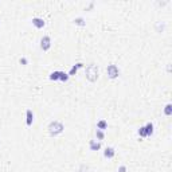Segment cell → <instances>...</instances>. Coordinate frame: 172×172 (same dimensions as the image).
Here are the masks:
<instances>
[{"label":"cell","instance_id":"cell-16","mask_svg":"<svg viewBox=\"0 0 172 172\" xmlns=\"http://www.w3.org/2000/svg\"><path fill=\"white\" fill-rule=\"evenodd\" d=\"M50 79L51 81H58L59 79V71H53L50 74Z\"/></svg>","mask_w":172,"mask_h":172},{"label":"cell","instance_id":"cell-3","mask_svg":"<svg viewBox=\"0 0 172 172\" xmlns=\"http://www.w3.org/2000/svg\"><path fill=\"white\" fill-rule=\"evenodd\" d=\"M106 73H108V77L110 79H114V78H117L120 75V70L116 65H109L108 69H106Z\"/></svg>","mask_w":172,"mask_h":172},{"label":"cell","instance_id":"cell-15","mask_svg":"<svg viewBox=\"0 0 172 172\" xmlns=\"http://www.w3.org/2000/svg\"><path fill=\"white\" fill-rule=\"evenodd\" d=\"M74 24H77V26H85L86 22L83 18H75L74 19Z\"/></svg>","mask_w":172,"mask_h":172},{"label":"cell","instance_id":"cell-12","mask_svg":"<svg viewBox=\"0 0 172 172\" xmlns=\"http://www.w3.org/2000/svg\"><path fill=\"white\" fill-rule=\"evenodd\" d=\"M96 137L98 141H102V140L105 139V133H104V130H100V129H97L96 130Z\"/></svg>","mask_w":172,"mask_h":172},{"label":"cell","instance_id":"cell-2","mask_svg":"<svg viewBox=\"0 0 172 172\" xmlns=\"http://www.w3.org/2000/svg\"><path fill=\"white\" fill-rule=\"evenodd\" d=\"M48 133L51 134V136H58V134H61L63 132V126L62 122H59V121H51L50 124H48Z\"/></svg>","mask_w":172,"mask_h":172},{"label":"cell","instance_id":"cell-11","mask_svg":"<svg viewBox=\"0 0 172 172\" xmlns=\"http://www.w3.org/2000/svg\"><path fill=\"white\" fill-rule=\"evenodd\" d=\"M145 132H147V137H149V136L153 134V124L152 122H148V124L145 125Z\"/></svg>","mask_w":172,"mask_h":172},{"label":"cell","instance_id":"cell-10","mask_svg":"<svg viewBox=\"0 0 172 172\" xmlns=\"http://www.w3.org/2000/svg\"><path fill=\"white\" fill-rule=\"evenodd\" d=\"M97 129H100V130L108 129V122H106L105 120H100V121L97 122Z\"/></svg>","mask_w":172,"mask_h":172},{"label":"cell","instance_id":"cell-13","mask_svg":"<svg viewBox=\"0 0 172 172\" xmlns=\"http://www.w3.org/2000/svg\"><path fill=\"white\" fill-rule=\"evenodd\" d=\"M69 74L67 73H63V71H59V81H62V82H67L69 81Z\"/></svg>","mask_w":172,"mask_h":172},{"label":"cell","instance_id":"cell-7","mask_svg":"<svg viewBox=\"0 0 172 172\" xmlns=\"http://www.w3.org/2000/svg\"><path fill=\"white\" fill-rule=\"evenodd\" d=\"M114 148H112V147H106L105 151H104V156H105L106 159H113L114 157Z\"/></svg>","mask_w":172,"mask_h":172},{"label":"cell","instance_id":"cell-4","mask_svg":"<svg viewBox=\"0 0 172 172\" xmlns=\"http://www.w3.org/2000/svg\"><path fill=\"white\" fill-rule=\"evenodd\" d=\"M51 47V39L48 35H44L42 39H40V48H42L43 51H48Z\"/></svg>","mask_w":172,"mask_h":172},{"label":"cell","instance_id":"cell-14","mask_svg":"<svg viewBox=\"0 0 172 172\" xmlns=\"http://www.w3.org/2000/svg\"><path fill=\"white\" fill-rule=\"evenodd\" d=\"M164 114L165 116L172 114V105L171 104H167V105H165V108H164Z\"/></svg>","mask_w":172,"mask_h":172},{"label":"cell","instance_id":"cell-6","mask_svg":"<svg viewBox=\"0 0 172 172\" xmlns=\"http://www.w3.org/2000/svg\"><path fill=\"white\" fill-rule=\"evenodd\" d=\"M32 24L36 27L38 30L43 28L44 27V24H46V22L42 19V18H32Z\"/></svg>","mask_w":172,"mask_h":172},{"label":"cell","instance_id":"cell-19","mask_svg":"<svg viewBox=\"0 0 172 172\" xmlns=\"http://www.w3.org/2000/svg\"><path fill=\"white\" fill-rule=\"evenodd\" d=\"M27 62H28V61H27V58H20V63H22V65H27Z\"/></svg>","mask_w":172,"mask_h":172},{"label":"cell","instance_id":"cell-1","mask_svg":"<svg viewBox=\"0 0 172 172\" xmlns=\"http://www.w3.org/2000/svg\"><path fill=\"white\" fill-rule=\"evenodd\" d=\"M86 78L90 82H96L98 79V66L94 63H90L86 67Z\"/></svg>","mask_w":172,"mask_h":172},{"label":"cell","instance_id":"cell-5","mask_svg":"<svg viewBox=\"0 0 172 172\" xmlns=\"http://www.w3.org/2000/svg\"><path fill=\"white\" fill-rule=\"evenodd\" d=\"M34 122V113L31 109H27L26 110V125L27 126H31Z\"/></svg>","mask_w":172,"mask_h":172},{"label":"cell","instance_id":"cell-18","mask_svg":"<svg viewBox=\"0 0 172 172\" xmlns=\"http://www.w3.org/2000/svg\"><path fill=\"white\" fill-rule=\"evenodd\" d=\"M118 172H126V167H125V165H120Z\"/></svg>","mask_w":172,"mask_h":172},{"label":"cell","instance_id":"cell-8","mask_svg":"<svg viewBox=\"0 0 172 172\" xmlns=\"http://www.w3.org/2000/svg\"><path fill=\"white\" fill-rule=\"evenodd\" d=\"M82 66H83V63H82V62H78V63H75L74 66H71V69H70V70H69V73H67V74H69V77H70V75H75L77 71H78V69H81Z\"/></svg>","mask_w":172,"mask_h":172},{"label":"cell","instance_id":"cell-17","mask_svg":"<svg viewBox=\"0 0 172 172\" xmlns=\"http://www.w3.org/2000/svg\"><path fill=\"white\" fill-rule=\"evenodd\" d=\"M140 137H147V132H145V126H140V129L137 130Z\"/></svg>","mask_w":172,"mask_h":172},{"label":"cell","instance_id":"cell-9","mask_svg":"<svg viewBox=\"0 0 172 172\" xmlns=\"http://www.w3.org/2000/svg\"><path fill=\"white\" fill-rule=\"evenodd\" d=\"M89 148H90V151H98V149L101 148V141L90 140V143H89Z\"/></svg>","mask_w":172,"mask_h":172}]
</instances>
